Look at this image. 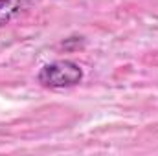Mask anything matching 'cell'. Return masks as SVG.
Listing matches in <instances>:
<instances>
[{
  "instance_id": "6da1fadb",
  "label": "cell",
  "mask_w": 158,
  "mask_h": 156,
  "mask_svg": "<svg viewBox=\"0 0 158 156\" xmlns=\"http://www.w3.org/2000/svg\"><path fill=\"white\" fill-rule=\"evenodd\" d=\"M83 70L74 61H53L40 68L37 81L46 88H70L81 83Z\"/></svg>"
},
{
  "instance_id": "7a4b0ae2",
  "label": "cell",
  "mask_w": 158,
  "mask_h": 156,
  "mask_svg": "<svg viewBox=\"0 0 158 156\" xmlns=\"http://www.w3.org/2000/svg\"><path fill=\"white\" fill-rule=\"evenodd\" d=\"M39 2L40 0H0V28L9 24Z\"/></svg>"
}]
</instances>
